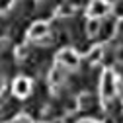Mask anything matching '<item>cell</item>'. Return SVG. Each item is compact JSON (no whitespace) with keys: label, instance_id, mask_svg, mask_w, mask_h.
Segmentation results:
<instances>
[{"label":"cell","instance_id":"1","mask_svg":"<svg viewBox=\"0 0 123 123\" xmlns=\"http://www.w3.org/2000/svg\"><path fill=\"white\" fill-rule=\"evenodd\" d=\"M117 76L111 68H105L102 78H100V98H102V104H107L111 102L115 96H117Z\"/></svg>","mask_w":123,"mask_h":123},{"label":"cell","instance_id":"2","mask_svg":"<svg viewBox=\"0 0 123 123\" xmlns=\"http://www.w3.org/2000/svg\"><path fill=\"white\" fill-rule=\"evenodd\" d=\"M110 12H111V4L107 2V0H90L88 10H86L88 18H92V20H100V22H102Z\"/></svg>","mask_w":123,"mask_h":123},{"label":"cell","instance_id":"3","mask_svg":"<svg viewBox=\"0 0 123 123\" xmlns=\"http://www.w3.org/2000/svg\"><path fill=\"white\" fill-rule=\"evenodd\" d=\"M57 65L63 68H76L80 65V55L72 49H63L57 55Z\"/></svg>","mask_w":123,"mask_h":123},{"label":"cell","instance_id":"4","mask_svg":"<svg viewBox=\"0 0 123 123\" xmlns=\"http://www.w3.org/2000/svg\"><path fill=\"white\" fill-rule=\"evenodd\" d=\"M12 92H14V96H18V98H27L31 94V80L25 78V76H18V78L14 80V84H12Z\"/></svg>","mask_w":123,"mask_h":123},{"label":"cell","instance_id":"5","mask_svg":"<svg viewBox=\"0 0 123 123\" xmlns=\"http://www.w3.org/2000/svg\"><path fill=\"white\" fill-rule=\"evenodd\" d=\"M47 35H49V24L47 22H35L27 29V39H31V41L45 39Z\"/></svg>","mask_w":123,"mask_h":123},{"label":"cell","instance_id":"6","mask_svg":"<svg viewBox=\"0 0 123 123\" xmlns=\"http://www.w3.org/2000/svg\"><path fill=\"white\" fill-rule=\"evenodd\" d=\"M100 31H102V22L88 18V22H86V33H88V37H96Z\"/></svg>","mask_w":123,"mask_h":123},{"label":"cell","instance_id":"7","mask_svg":"<svg viewBox=\"0 0 123 123\" xmlns=\"http://www.w3.org/2000/svg\"><path fill=\"white\" fill-rule=\"evenodd\" d=\"M65 80V74H63V67H55L53 70H51V76H49V84L51 86H59L61 82Z\"/></svg>","mask_w":123,"mask_h":123},{"label":"cell","instance_id":"8","mask_svg":"<svg viewBox=\"0 0 123 123\" xmlns=\"http://www.w3.org/2000/svg\"><path fill=\"white\" fill-rule=\"evenodd\" d=\"M86 59L90 61V63H100V61L104 59V47H102V45H96V47H92L90 53L86 55Z\"/></svg>","mask_w":123,"mask_h":123},{"label":"cell","instance_id":"9","mask_svg":"<svg viewBox=\"0 0 123 123\" xmlns=\"http://www.w3.org/2000/svg\"><path fill=\"white\" fill-rule=\"evenodd\" d=\"M78 104H80V107L86 110V107H90V104H92V98H90L88 94H82V96L78 98Z\"/></svg>","mask_w":123,"mask_h":123},{"label":"cell","instance_id":"10","mask_svg":"<svg viewBox=\"0 0 123 123\" xmlns=\"http://www.w3.org/2000/svg\"><path fill=\"white\" fill-rule=\"evenodd\" d=\"M113 33L117 37H123V18H119V22L115 24V29H113Z\"/></svg>","mask_w":123,"mask_h":123},{"label":"cell","instance_id":"11","mask_svg":"<svg viewBox=\"0 0 123 123\" xmlns=\"http://www.w3.org/2000/svg\"><path fill=\"white\" fill-rule=\"evenodd\" d=\"M12 4H14V0H0V14H2V12H6Z\"/></svg>","mask_w":123,"mask_h":123},{"label":"cell","instance_id":"12","mask_svg":"<svg viewBox=\"0 0 123 123\" xmlns=\"http://www.w3.org/2000/svg\"><path fill=\"white\" fill-rule=\"evenodd\" d=\"M16 53H18V57H20V59H25V55H27V47H25V45H22V47H18V51H16Z\"/></svg>","mask_w":123,"mask_h":123},{"label":"cell","instance_id":"13","mask_svg":"<svg viewBox=\"0 0 123 123\" xmlns=\"http://www.w3.org/2000/svg\"><path fill=\"white\" fill-rule=\"evenodd\" d=\"M78 123H96L94 119H82V121H78Z\"/></svg>","mask_w":123,"mask_h":123},{"label":"cell","instance_id":"14","mask_svg":"<svg viewBox=\"0 0 123 123\" xmlns=\"http://www.w3.org/2000/svg\"><path fill=\"white\" fill-rule=\"evenodd\" d=\"M4 45H6V43H4V39H0V49H4Z\"/></svg>","mask_w":123,"mask_h":123}]
</instances>
